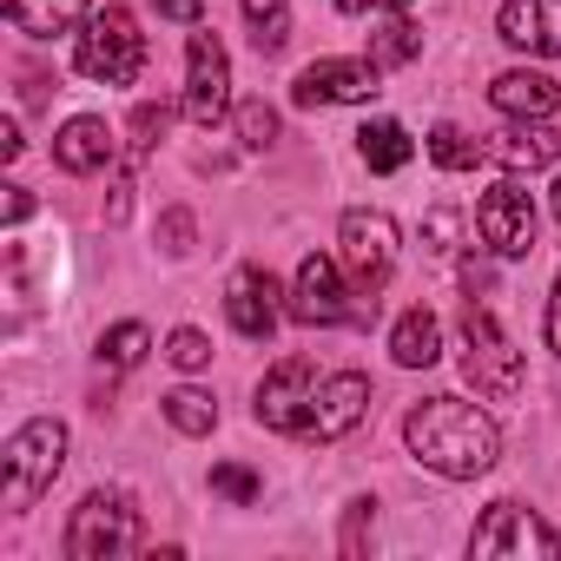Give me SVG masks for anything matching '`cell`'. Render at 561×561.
Wrapping results in <instances>:
<instances>
[{"label": "cell", "instance_id": "6da1fadb", "mask_svg": "<svg viewBox=\"0 0 561 561\" xmlns=\"http://www.w3.org/2000/svg\"><path fill=\"white\" fill-rule=\"evenodd\" d=\"M403 443H410V456H416L423 469H436V476H449V482L489 476L495 456H502L495 423H489L476 403H462V397H430V403H416V410L403 416Z\"/></svg>", "mask_w": 561, "mask_h": 561}, {"label": "cell", "instance_id": "7a4b0ae2", "mask_svg": "<svg viewBox=\"0 0 561 561\" xmlns=\"http://www.w3.org/2000/svg\"><path fill=\"white\" fill-rule=\"evenodd\" d=\"M0 469H8V482H0V502H8L14 515L34 508V502L54 489V476L67 469V423H54V416L21 423V430L8 436V449H0Z\"/></svg>", "mask_w": 561, "mask_h": 561}, {"label": "cell", "instance_id": "3957f363", "mask_svg": "<svg viewBox=\"0 0 561 561\" xmlns=\"http://www.w3.org/2000/svg\"><path fill=\"white\" fill-rule=\"evenodd\" d=\"M73 67L93 80V87H133L139 67H146V34L126 8H100L73 47Z\"/></svg>", "mask_w": 561, "mask_h": 561}, {"label": "cell", "instance_id": "277c9868", "mask_svg": "<svg viewBox=\"0 0 561 561\" xmlns=\"http://www.w3.org/2000/svg\"><path fill=\"white\" fill-rule=\"evenodd\" d=\"M462 377L476 383L482 403H515L522 397V351L502 337V324L476 298L462 311Z\"/></svg>", "mask_w": 561, "mask_h": 561}, {"label": "cell", "instance_id": "5b68a950", "mask_svg": "<svg viewBox=\"0 0 561 561\" xmlns=\"http://www.w3.org/2000/svg\"><path fill=\"white\" fill-rule=\"evenodd\" d=\"M139 548V508L126 489H93L67 522V561H119Z\"/></svg>", "mask_w": 561, "mask_h": 561}, {"label": "cell", "instance_id": "8992f818", "mask_svg": "<svg viewBox=\"0 0 561 561\" xmlns=\"http://www.w3.org/2000/svg\"><path fill=\"white\" fill-rule=\"evenodd\" d=\"M469 554L476 561H502V554H515V561H528V554H561V535L541 522V515H528L522 502H489V515L476 522V535H469Z\"/></svg>", "mask_w": 561, "mask_h": 561}, {"label": "cell", "instance_id": "52a82bcc", "mask_svg": "<svg viewBox=\"0 0 561 561\" xmlns=\"http://www.w3.org/2000/svg\"><path fill=\"white\" fill-rule=\"evenodd\" d=\"M311 410H318V364L311 357H285L257 383V423L277 436H311Z\"/></svg>", "mask_w": 561, "mask_h": 561}, {"label": "cell", "instance_id": "ba28073f", "mask_svg": "<svg viewBox=\"0 0 561 561\" xmlns=\"http://www.w3.org/2000/svg\"><path fill=\"white\" fill-rule=\"evenodd\" d=\"M337 244H344V271L357 277V291H383V277L397 264V225L390 211H344L337 225Z\"/></svg>", "mask_w": 561, "mask_h": 561}, {"label": "cell", "instance_id": "9c48e42d", "mask_svg": "<svg viewBox=\"0 0 561 561\" xmlns=\"http://www.w3.org/2000/svg\"><path fill=\"white\" fill-rule=\"evenodd\" d=\"M185 60H192V73H185V119L198 133H211L231 113V60H225L218 34H192Z\"/></svg>", "mask_w": 561, "mask_h": 561}, {"label": "cell", "instance_id": "30bf717a", "mask_svg": "<svg viewBox=\"0 0 561 561\" xmlns=\"http://www.w3.org/2000/svg\"><path fill=\"white\" fill-rule=\"evenodd\" d=\"M476 231H482V244H489L495 257H528V251H535V198H528L515 179H502L495 192H482Z\"/></svg>", "mask_w": 561, "mask_h": 561}, {"label": "cell", "instance_id": "8fae6325", "mask_svg": "<svg viewBox=\"0 0 561 561\" xmlns=\"http://www.w3.org/2000/svg\"><path fill=\"white\" fill-rule=\"evenodd\" d=\"M298 324H357V311L344 305V277H337V264L331 257H305L298 264V285H291V305H285Z\"/></svg>", "mask_w": 561, "mask_h": 561}, {"label": "cell", "instance_id": "7c38bea8", "mask_svg": "<svg viewBox=\"0 0 561 561\" xmlns=\"http://www.w3.org/2000/svg\"><path fill=\"white\" fill-rule=\"evenodd\" d=\"M370 416V377L364 370H337L318 383V410H311V436L305 443H337Z\"/></svg>", "mask_w": 561, "mask_h": 561}, {"label": "cell", "instance_id": "4fadbf2b", "mask_svg": "<svg viewBox=\"0 0 561 561\" xmlns=\"http://www.w3.org/2000/svg\"><path fill=\"white\" fill-rule=\"evenodd\" d=\"M277 277L264 271V264H244L238 277H231V291H225V318H231V331L238 337H251V344H264L271 331H277Z\"/></svg>", "mask_w": 561, "mask_h": 561}, {"label": "cell", "instance_id": "5bb4252c", "mask_svg": "<svg viewBox=\"0 0 561 561\" xmlns=\"http://www.w3.org/2000/svg\"><path fill=\"white\" fill-rule=\"evenodd\" d=\"M298 106H344V100H377V60H318L291 87Z\"/></svg>", "mask_w": 561, "mask_h": 561}, {"label": "cell", "instance_id": "9a60e30c", "mask_svg": "<svg viewBox=\"0 0 561 561\" xmlns=\"http://www.w3.org/2000/svg\"><path fill=\"white\" fill-rule=\"evenodd\" d=\"M495 34L515 54H561V0H502Z\"/></svg>", "mask_w": 561, "mask_h": 561}, {"label": "cell", "instance_id": "2e32d148", "mask_svg": "<svg viewBox=\"0 0 561 561\" xmlns=\"http://www.w3.org/2000/svg\"><path fill=\"white\" fill-rule=\"evenodd\" d=\"M489 100H495V113H508V119H548V113L561 106V87H554L548 73H535V67H515V73H495V80H489Z\"/></svg>", "mask_w": 561, "mask_h": 561}, {"label": "cell", "instance_id": "e0dca14e", "mask_svg": "<svg viewBox=\"0 0 561 561\" xmlns=\"http://www.w3.org/2000/svg\"><path fill=\"white\" fill-rule=\"evenodd\" d=\"M489 159L508 165V172H541V165L561 159V133L548 119H522V126H508V133L489 139Z\"/></svg>", "mask_w": 561, "mask_h": 561}, {"label": "cell", "instance_id": "ac0fdd59", "mask_svg": "<svg viewBox=\"0 0 561 561\" xmlns=\"http://www.w3.org/2000/svg\"><path fill=\"white\" fill-rule=\"evenodd\" d=\"M113 126L106 119H93V113H80V119H67L60 133H54V159L67 165V172H106L113 165Z\"/></svg>", "mask_w": 561, "mask_h": 561}, {"label": "cell", "instance_id": "d6986e66", "mask_svg": "<svg viewBox=\"0 0 561 561\" xmlns=\"http://www.w3.org/2000/svg\"><path fill=\"white\" fill-rule=\"evenodd\" d=\"M0 8H8V21L27 41H54V34H73L80 21H93L87 0H0Z\"/></svg>", "mask_w": 561, "mask_h": 561}, {"label": "cell", "instance_id": "ffe728a7", "mask_svg": "<svg viewBox=\"0 0 561 561\" xmlns=\"http://www.w3.org/2000/svg\"><path fill=\"white\" fill-rule=\"evenodd\" d=\"M390 357L403 364V370H430L436 357H443V324L416 305V311H403L397 318V331H390Z\"/></svg>", "mask_w": 561, "mask_h": 561}, {"label": "cell", "instance_id": "44dd1931", "mask_svg": "<svg viewBox=\"0 0 561 561\" xmlns=\"http://www.w3.org/2000/svg\"><path fill=\"white\" fill-rule=\"evenodd\" d=\"M357 152H364V165H370V172H403L416 146H410V133H403L397 119H370V126L357 133Z\"/></svg>", "mask_w": 561, "mask_h": 561}, {"label": "cell", "instance_id": "7402d4cb", "mask_svg": "<svg viewBox=\"0 0 561 561\" xmlns=\"http://www.w3.org/2000/svg\"><path fill=\"white\" fill-rule=\"evenodd\" d=\"M244 21H251V41H257L264 60L285 54V41H291V0H244Z\"/></svg>", "mask_w": 561, "mask_h": 561}, {"label": "cell", "instance_id": "603a6c76", "mask_svg": "<svg viewBox=\"0 0 561 561\" xmlns=\"http://www.w3.org/2000/svg\"><path fill=\"white\" fill-rule=\"evenodd\" d=\"M165 423L185 430V436H211V430H218V403H211L205 390H172V397H165Z\"/></svg>", "mask_w": 561, "mask_h": 561}, {"label": "cell", "instance_id": "cb8c5ba5", "mask_svg": "<svg viewBox=\"0 0 561 561\" xmlns=\"http://www.w3.org/2000/svg\"><path fill=\"white\" fill-rule=\"evenodd\" d=\"M430 159H436L443 172H469V165L489 159V146H476L462 126H436V133H430Z\"/></svg>", "mask_w": 561, "mask_h": 561}, {"label": "cell", "instance_id": "d4e9b609", "mask_svg": "<svg viewBox=\"0 0 561 561\" xmlns=\"http://www.w3.org/2000/svg\"><path fill=\"white\" fill-rule=\"evenodd\" d=\"M146 344H152L146 324H113V331L100 337V364H106V370H133V364L146 357Z\"/></svg>", "mask_w": 561, "mask_h": 561}, {"label": "cell", "instance_id": "484cf974", "mask_svg": "<svg viewBox=\"0 0 561 561\" xmlns=\"http://www.w3.org/2000/svg\"><path fill=\"white\" fill-rule=\"evenodd\" d=\"M416 47H423V34H416L410 21H390V27L377 34V54H370V60H377V67H403V60H416Z\"/></svg>", "mask_w": 561, "mask_h": 561}, {"label": "cell", "instance_id": "4316f807", "mask_svg": "<svg viewBox=\"0 0 561 561\" xmlns=\"http://www.w3.org/2000/svg\"><path fill=\"white\" fill-rule=\"evenodd\" d=\"M165 126H172V106H165V100L133 106V152H152V146L165 139Z\"/></svg>", "mask_w": 561, "mask_h": 561}, {"label": "cell", "instance_id": "83f0119b", "mask_svg": "<svg viewBox=\"0 0 561 561\" xmlns=\"http://www.w3.org/2000/svg\"><path fill=\"white\" fill-rule=\"evenodd\" d=\"M238 139H244L251 152H264V146L277 139V113H271L264 100H244V106H238Z\"/></svg>", "mask_w": 561, "mask_h": 561}, {"label": "cell", "instance_id": "f1b7e54d", "mask_svg": "<svg viewBox=\"0 0 561 561\" xmlns=\"http://www.w3.org/2000/svg\"><path fill=\"white\" fill-rule=\"evenodd\" d=\"M211 495H225V502H257L264 482H257L251 469H238V462H218V469H211Z\"/></svg>", "mask_w": 561, "mask_h": 561}, {"label": "cell", "instance_id": "f546056e", "mask_svg": "<svg viewBox=\"0 0 561 561\" xmlns=\"http://www.w3.org/2000/svg\"><path fill=\"white\" fill-rule=\"evenodd\" d=\"M165 357H172L179 370H205V364H211V344H205V331H172Z\"/></svg>", "mask_w": 561, "mask_h": 561}, {"label": "cell", "instance_id": "4dcf8cb0", "mask_svg": "<svg viewBox=\"0 0 561 561\" xmlns=\"http://www.w3.org/2000/svg\"><path fill=\"white\" fill-rule=\"evenodd\" d=\"M159 238H165V251H192V211L172 205V211L159 218Z\"/></svg>", "mask_w": 561, "mask_h": 561}, {"label": "cell", "instance_id": "1f68e13d", "mask_svg": "<svg viewBox=\"0 0 561 561\" xmlns=\"http://www.w3.org/2000/svg\"><path fill=\"white\" fill-rule=\"evenodd\" d=\"M159 14H165V21H185V27H198L205 0H159Z\"/></svg>", "mask_w": 561, "mask_h": 561}, {"label": "cell", "instance_id": "d6a6232c", "mask_svg": "<svg viewBox=\"0 0 561 561\" xmlns=\"http://www.w3.org/2000/svg\"><path fill=\"white\" fill-rule=\"evenodd\" d=\"M548 351L561 357V271H554V298H548Z\"/></svg>", "mask_w": 561, "mask_h": 561}, {"label": "cell", "instance_id": "836d02e7", "mask_svg": "<svg viewBox=\"0 0 561 561\" xmlns=\"http://www.w3.org/2000/svg\"><path fill=\"white\" fill-rule=\"evenodd\" d=\"M27 211H34V192H27V185H8V218H14V225H21V218H27Z\"/></svg>", "mask_w": 561, "mask_h": 561}, {"label": "cell", "instance_id": "e575fe53", "mask_svg": "<svg viewBox=\"0 0 561 561\" xmlns=\"http://www.w3.org/2000/svg\"><path fill=\"white\" fill-rule=\"evenodd\" d=\"M0 159H21V126H14V119L0 126Z\"/></svg>", "mask_w": 561, "mask_h": 561}, {"label": "cell", "instance_id": "d590c367", "mask_svg": "<svg viewBox=\"0 0 561 561\" xmlns=\"http://www.w3.org/2000/svg\"><path fill=\"white\" fill-rule=\"evenodd\" d=\"M344 14H370V8H410V0H337Z\"/></svg>", "mask_w": 561, "mask_h": 561}, {"label": "cell", "instance_id": "8d00e7d4", "mask_svg": "<svg viewBox=\"0 0 561 561\" xmlns=\"http://www.w3.org/2000/svg\"><path fill=\"white\" fill-rule=\"evenodd\" d=\"M554 218H561V179H554Z\"/></svg>", "mask_w": 561, "mask_h": 561}]
</instances>
